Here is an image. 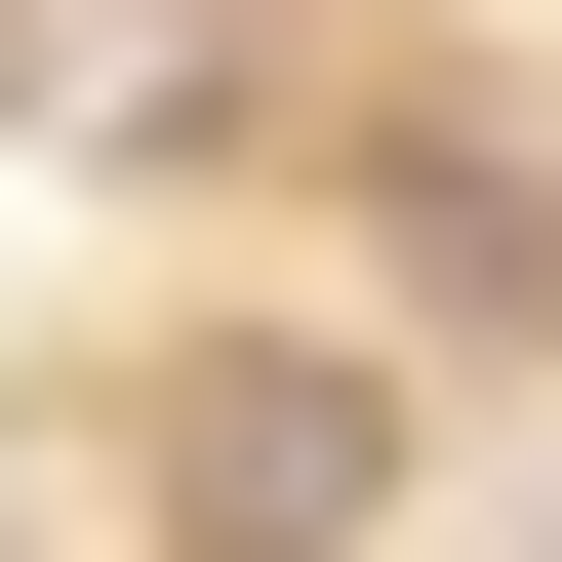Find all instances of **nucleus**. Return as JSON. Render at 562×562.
Returning a JSON list of instances; mask_svg holds the SVG:
<instances>
[{"mask_svg": "<svg viewBox=\"0 0 562 562\" xmlns=\"http://www.w3.org/2000/svg\"><path fill=\"white\" fill-rule=\"evenodd\" d=\"M402 482H442V402H402L362 322H201V362H121V522H161V562H402Z\"/></svg>", "mask_w": 562, "mask_h": 562, "instance_id": "nucleus-1", "label": "nucleus"}, {"mask_svg": "<svg viewBox=\"0 0 562 562\" xmlns=\"http://www.w3.org/2000/svg\"><path fill=\"white\" fill-rule=\"evenodd\" d=\"M522 562H562V522H522Z\"/></svg>", "mask_w": 562, "mask_h": 562, "instance_id": "nucleus-2", "label": "nucleus"}]
</instances>
